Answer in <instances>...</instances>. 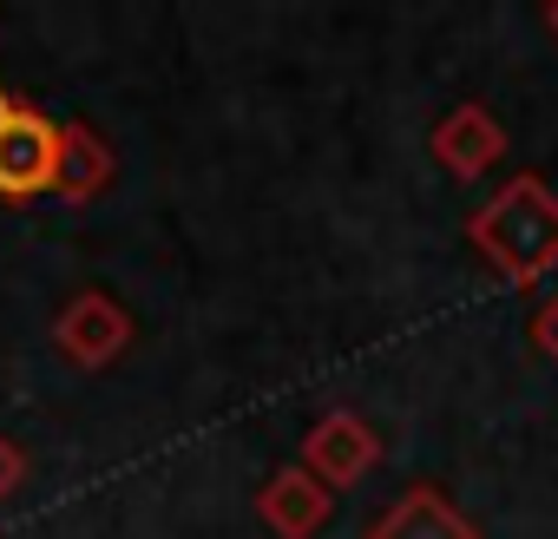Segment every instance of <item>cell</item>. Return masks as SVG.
<instances>
[{
  "label": "cell",
  "instance_id": "cell-1",
  "mask_svg": "<svg viewBox=\"0 0 558 539\" xmlns=\"http://www.w3.org/2000/svg\"><path fill=\"white\" fill-rule=\"evenodd\" d=\"M473 256L499 284H538L558 270V191L538 171H512L473 217H466Z\"/></svg>",
  "mask_w": 558,
  "mask_h": 539
},
{
  "label": "cell",
  "instance_id": "cell-2",
  "mask_svg": "<svg viewBox=\"0 0 558 539\" xmlns=\"http://www.w3.org/2000/svg\"><path fill=\"white\" fill-rule=\"evenodd\" d=\"M60 184V119L0 86V204H34Z\"/></svg>",
  "mask_w": 558,
  "mask_h": 539
},
{
  "label": "cell",
  "instance_id": "cell-3",
  "mask_svg": "<svg viewBox=\"0 0 558 539\" xmlns=\"http://www.w3.org/2000/svg\"><path fill=\"white\" fill-rule=\"evenodd\" d=\"M132 343H138V323H132V310H125L112 290H80V297H66L60 316H53V349H60L80 375H106Z\"/></svg>",
  "mask_w": 558,
  "mask_h": 539
},
{
  "label": "cell",
  "instance_id": "cell-4",
  "mask_svg": "<svg viewBox=\"0 0 558 539\" xmlns=\"http://www.w3.org/2000/svg\"><path fill=\"white\" fill-rule=\"evenodd\" d=\"M296 467H303V474H316L329 493H349V487H362V480L381 467V434H375V421H368V415L336 408V415H323V421L303 434Z\"/></svg>",
  "mask_w": 558,
  "mask_h": 539
},
{
  "label": "cell",
  "instance_id": "cell-5",
  "mask_svg": "<svg viewBox=\"0 0 558 539\" xmlns=\"http://www.w3.org/2000/svg\"><path fill=\"white\" fill-rule=\"evenodd\" d=\"M427 152H434V165L447 178L473 184V178H486L506 158V125H499V112L486 99H460V106H447L427 125Z\"/></svg>",
  "mask_w": 558,
  "mask_h": 539
},
{
  "label": "cell",
  "instance_id": "cell-6",
  "mask_svg": "<svg viewBox=\"0 0 558 539\" xmlns=\"http://www.w3.org/2000/svg\"><path fill=\"white\" fill-rule=\"evenodd\" d=\"M362 539H480V526H473V513L453 506L447 487L414 480V487H401V493L368 519Z\"/></svg>",
  "mask_w": 558,
  "mask_h": 539
},
{
  "label": "cell",
  "instance_id": "cell-7",
  "mask_svg": "<svg viewBox=\"0 0 558 539\" xmlns=\"http://www.w3.org/2000/svg\"><path fill=\"white\" fill-rule=\"evenodd\" d=\"M256 519H263L276 539H316V532L336 519V493H329L316 474H303V467L290 460V467H276V474L256 487Z\"/></svg>",
  "mask_w": 558,
  "mask_h": 539
},
{
  "label": "cell",
  "instance_id": "cell-8",
  "mask_svg": "<svg viewBox=\"0 0 558 539\" xmlns=\"http://www.w3.org/2000/svg\"><path fill=\"white\" fill-rule=\"evenodd\" d=\"M112 178H119V152L99 139V125H86V119H66L60 125V197H73V204H86V197H99V191H112Z\"/></svg>",
  "mask_w": 558,
  "mask_h": 539
},
{
  "label": "cell",
  "instance_id": "cell-9",
  "mask_svg": "<svg viewBox=\"0 0 558 539\" xmlns=\"http://www.w3.org/2000/svg\"><path fill=\"white\" fill-rule=\"evenodd\" d=\"M27 474H34V467H27V447H21L14 434H0V506L27 487Z\"/></svg>",
  "mask_w": 558,
  "mask_h": 539
},
{
  "label": "cell",
  "instance_id": "cell-10",
  "mask_svg": "<svg viewBox=\"0 0 558 539\" xmlns=\"http://www.w3.org/2000/svg\"><path fill=\"white\" fill-rule=\"evenodd\" d=\"M532 343L558 362V297H551V303H538V316H532Z\"/></svg>",
  "mask_w": 558,
  "mask_h": 539
},
{
  "label": "cell",
  "instance_id": "cell-11",
  "mask_svg": "<svg viewBox=\"0 0 558 539\" xmlns=\"http://www.w3.org/2000/svg\"><path fill=\"white\" fill-rule=\"evenodd\" d=\"M538 21H545V34L558 40V0H545V14H538Z\"/></svg>",
  "mask_w": 558,
  "mask_h": 539
}]
</instances>
